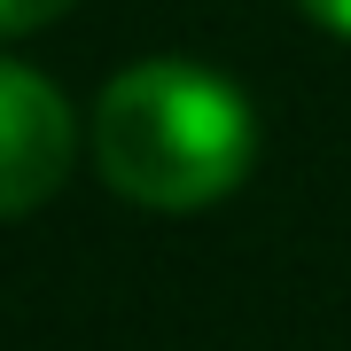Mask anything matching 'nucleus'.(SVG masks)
Masks as SVG:
<instances>
[{"label":"nucleus","instance_id":"1","mask_svg":"<svg viewBox=\"0 0 351 351\" xmlns=\"http://www.w3.org/2000/svg\"><path fill=\"white\" fill-rule=\"evenodd\" d=\"M258 156V117L234 78L156 55L117 71L94 101V164L125 203L149 211H203L234 195Z\"/></svg>","mask_w":351,"mask_h":351},{"label":"nucleus","instance_id":"2","mask_svg":"<svg viewBox=\"0 0 351 351\" xmlns=\"http://www.w3.org/2000/svg\"><path fill=\"white\" fill-rule=\"evenodd\" d=\"M71 149H78L71 101L39 71L0 55V219H24L63 188Z\"/></svg>","mask_w":351,"mask_h":351},{"label":"nucleus","instance_id":"3","mask_svg":"<svg viewBox=\"0 0 351 351\" xmlns=\"http://www.w3.org/2000/svg\"><path fill=\"white\" fill-rule=\"evenodd\" d=\"M55 16H71V0H0V39H24V32H47Z\"/></svg>","mask_w":351,"mask_h":351},{"label":"nucleus","instance_id":"4","mask_svg":"<svg viewBox=\"0 0 351 351\" xmlns=\"http://www.w3.org/2000/svg\"><path fill=\"white\" fill-rule=\"evenodd\" d=\"M304 16H313L320 32H336V39H351V0H297Z\"/></svg>","mask_w":351,"mask_h":351}]
</instances>
